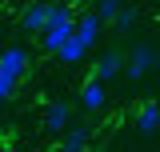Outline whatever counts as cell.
Wrapping results in <instances>:
<instances>
[{
    "instance_id": "cell-3",
    "label": "cell",
    "mask_w": 160,
    "mask_h": 152,
    "mask_svg": "<svg viewBox=\"0 0 160 152\" xmlns=\"http://www.w3.org/2000/svg\"><path fill=\"white\" fill-rule=\"evenodd\" d=\"M28 72V48H20V44H8L4 52H0V76H8V80H16Z\"/></svg>"
},
{
    "instance_id": "cell-13",
    "label": "cell",
    "mask_w": 160,
    "mask_h": 152,
    "mask_svg": "<svg viewBox=\"0 0 160 152\" xmlns=\"http://www.w3.org/2000/svg\"><path fill=\"white\" fill-rule=\"evenodd\" d=\"M16 92V80H8V76H0V104L8 100V96Z\"/></svg>"
},
{
    "instance_id": "cell-2",
    "label": "cell",
    "mask_w": 160,
    "mask_h": 152,
    "mask_svg": "<svg viewBox=\"0 0 160 152\" xmlns=\"http://www.w3.org/2000/svg\"><path fill=\"white\" fill-rule=\"evenodd\" d=\"M72 28H76V16H72V8L68 4H52V16L44 24V32H40V48L44 52H60L68 36H72Z\"/></svg>"
},
{
    "instance_id": "cell-15",
    "label": "cell",
    "mask_w": 160,
    "mask_h": 152,
    "mask_svg": "<svg viewBox=\"0 0 160 152\" xmlns=\"http://www.w3.org/2000/svg\"><path fill=\"white\" fill-rule=\"evenodd\" d=\"M52 152H76V148H68V144H60V148H52Z\"/></svg>"
},
{
    "instance_id": "cell-5",
    "label": "cell",
    "mask_w": 160,
    "mask_h": 152,
    "mask_svg": "<svg viewBox=\"0 0 160 152\" xmlns=\"http://www.w3.org/2000/svg\"><path fill=\"white\" fill-rule=\"evenodd\" d=\"M48 16H52V4H28L24 12H20V28L24 32H44V24H48Z\"/></svg>"
},
{
    "instance_id": "cell-14",
    "label": "cell",
    "mask_w": 160,
    "mask_h": 152,
    "mask_svg": "<svg viewBox=\"0 0 160 152\" xmlns=\"http://www.w3.org/2000/svg\"><path fill=\"white\" fill-rule=\"evenodd\" d=\"M152 68H160V48H152Z\"/></svg>"
},
{
    "instance_id": "cell-7",
    "label": "cell",
    "mask_w": 160,
    "mask_h": 152,
    "mask_svg": "<svg viewBox=\"0 0 160 152\" xmlns=\"http://www.w3.org/2000/svg\"><path fill=\"white\" fill-rule=\"evenodd\" d=\"M68 128H72V108H68V104H52V108L44 112V132L60 136V132H68Z\"/></svg>"
},
{
    "instance_id": "cell-8",
    "label": "cell",
    "mask_w": 160,
    "mask_h": 152,
    "mask_svg": "<svg viewBox=\"0 0 160 152\" xmlns=\"http://www.w3.org/2000/svg\"><path fill=\"white\" fill-rule=\"evenodd\" d=\"M148 68H152V48L148 44H136L128 52V60H124V72H128V80H140Z\"/></svg>"
},
{
    "instance_id": "cell-12",
    "label": "cell",
    "mask_w": 160,
    "mask_h": 152,
    "mask_svg": "<svg viewBox=\"0 0 160 152\" xmlns=\"http://www.w3.org/2000/svg\"><path fill=\"white\" fill-rule=\"evenodd\" d=\"M132 20H136V8H128V4H124V8H120V16L112 20V24H116L120 32H124V28H132Z\"/></svg>"
},
{
    "instance_id": "cell-6",
    "label": "cell",
    "mask_w": 160,
    "mask_h": 152,
    "mask_svg": "<svg viewBox=\"0 0 160 152\" xmlns=\"http://www.w3.org/2000/svg\"><path fill=\"white\" fill-rule=\"evenodd\" d=\"M80 104H84V112H100L108 104V88L100 80H84L80 84Z\"/></svg>"
},
{
    "instance_id": "cell-10",
    "label": "cell",
    "mask_w": 160,
    "mask_h": 152,
    "mask_svg": "<svg viewBox=\"0 0 160 152\" xmlns=\"http://www.w3.org/2000/svg\"><path fill=\"white\" fill-rule=\"evenodd\" d=\"M64 144H68V148H76V152H84V144H88V128H84V124L68 128V132H64Z\"/></svg>"
},
{
    "instance_id": "cell-16",
    "label": "cell",
    "mask_w": 160,
    "mask_h": 152,
    "mask_svg": "<svg viewBox=\"0 0 160 152\" xmlns=\"http://www.w3.org/2000/svg\"><path fill=\"white\" fill-rule=\"evenodd\" d=\"M0 140H4V128H0Z\"/></svg>"
},
{
    "instance_id": "cell-4",
    "label": "cell",
    "mask_w": 160,
    "mask_h": 152,
    "mask_svg": "<svg viewBox=\"0 0 160 152\" xmlns=\"http://www.w3.org/2000/svg\"><path fill=\"white\" fill-rule=\"evenodd\" d=\"M120 72H124V52H120V48H104L100 60H96V76H92V80L108 84V80H116Z\"/></svg>"
},
{
    "instance_id": "cell-11",
    "label": "cell",
    "mask_w": 160,
    "mask_h": 152,
    "mask_svg": "<svg viewBox=\"0 0 160 152\" xmlns=\"http://www.w3.org/2000/svg\"><path fill=\"white\" fill-rule=\"evenodd\" d=\"M120 8H124V4H116V0H100L96 4V20H116Z\"/></svg>"
},
{
    "instance_id": "cell-1",
    "label": "cell",
    "mask_w": 160,
    "mask_h": 152,
    "mask_svg": "<svg viewBox=\"0 0 160 152\" xmlns=\"http://www.w3.org/2000/svg\"><path fill=\"white\" fill-rule=\"evenodd\" d=\"M96 36H100V20H96V12H84V16H76V28H72L68 44L60 48L56 56L64 60V64H80V60L88 56V48L96 44Z\"/></svg>"
},
{
    "instance_id": "cell-9",
    "label": "cell",
    "mask_w": 160,
    "mask_h": 152,
    "mask_svg": "<svg viewBox=\"0 0 160 152\" xmlns=\"http://www.w3.org/2000/svg\"><path fill=\"white\" fill-rule=\"evenodd\" d=\"M136 128L144 136L156 132V128H160V104H144V108H140V112H136Z\"/></svg>"
}]
</instances>
